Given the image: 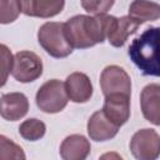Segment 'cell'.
Listing matches in <instances>:
<instances>
[{"label":"cell","mask_w":160,"mask_h":160,"mask_svg":"<svg viewBox=\"0 0 160 160\" xmlns=\"http://www.w3.org/2000/svg\"><path fill=\"white\" fill-rule=\"evenodd\" d=\"M119 126L114 124L102 110H99L91 115L88 122V132L91 140L105 141L114 138L118 134Z\"/></svg>","instance_id":"10"},{"label":"cell","mask_w":160,"mask_h":160,"mask_svg":"<svg viewBox=\"0 0 160 160\" xmlns=\"http://www.w3.org/2000/svg\"><path fill=\"white\" fill-rule=\"evenodd\" d=\"M102 111L118 126H121L130 116V95L115 92L105 96Z\"/></svg>","instance_id":"8"},{"label":"cell","mask_w":160,"mask_h":160,"mask_svg":"<svg viewBox=\"0 0 160 160\" xmlns=\"http://www.w3.org/2000/svg\"><path fill=\"white\" fill-rule=\"evenodd\" d=\"M140 21L129 16H121V18H115L114 25L108 35V40L112 46L120 48L125 44V41L128 40V38L136 32L138 28L140 26Z\"/></svg>","instance_id":"14"},{"label":"cell","mask_w":160,"mask_h":160,"mask_svg":"<svg viewBox=\"0 0 160 160\" xmlns=\"http://www.w3.org/2000/svg\"><path fill=\"white\" fill-rule=\"evenodd\" d=\"M42 74L41 59L32 51H20L14 56L11 75L20 82H30Z\"/></svg>","instance_id":"6"},{"label":"cell","mask_w":160,"mask_h":160,"mask_svg":"<svg viewBox=\"0 0 160 160\" xmlns=\"http://www.w3.org/2000/svg\"><path fill=\"white\" fill-rule=\"evenodd\" d=\"M0 4H1L0 21L2 24H8V22L14 21L18 18L19 12L21 11L18 0H1Z\"/></svg>","instance_id":"18"},{"label":"cell","mask_w":160,"mask_h":160,"mask_svg":"<svg viewBox=\"0 0 160 160\" xmlns=\"http://www.w3.org/2000/svg\"><path fill=\"white\" fill-rule=\"evenodd\" d=\"M68 96L74 102H85L92 95V85L90 79L82 72H72L65 81Z\"/></svg>","instance_id":"13"},{"label":"cell","mask_w":160,"mask_h":160,"mask_svg":"<svg viewBox=\"0 0 160 160\" xmlns=\"http://www.w3.org/2000/svg\"><path fill=\"white\" fill-rule=\"evenodd\" d=\"M89 152L90 144L82 135H70L60 146V155L65 160H82Z\"/></svg>","instance_id":"15"},{"label":"cell","mask_w":160,"mask_h":160,"mask_svg":"<svg viewBox=\"0 0 160 160\" xmlns=\"http://www.w3.org/2000/svg\"><path fill=\"white\" fill-rule=\"evenodd\" d=\"M68 92L65 84L60 80L52 79L46 81L36 94V105L45 112H59L68 104Z\"/></svg>","instance_id":"4"},{"label":"cell","mask_w":160,"mask_h":160,"mask_svg":"<svg viewBox=\"0 0 160 160\" xmlns=\"http://www.w3.org/2000/svg\"><path fill=\"white\" fill-rule=\"evenodd\" d=\"M64 26L65 22H46L38 32L39 44L54 58H65L74 49L68 41Z\"/></svg>","instance_id":"3"},{"label":"cell","mask_w":160,"mask_h":160,"mask_svg":"<svg viewBox=\"0 0 160 160\" xmlns=\"http://www.w3.org/2000/svg\"><path fill=\"white\" fill-rule=\"evenodd\" d=\"M115 0H81V6L90 14H105L114 5Z\"/></svg>","instance_id":"19"},{"label":"cell","mask_w":160,"mask_h":160,"mask_svg":"<svg viewBox=\"0 0 160 160\" xmlns=\"http://www.w3.org/2000/svg\"><path fill=\"white\" fill-rule=\"evenodd\" d=\"M129 15L141 24L160 18V5L149 0H134L129 8Z\"/></svg>","instance_id":"16"},{"label":"cell","mask_w":160,"mask_h":160,"mask_svg":"<svg viewBox=\"0 0 160 160\" xmlns=\"http://www.w3.org/2000/svg\"><path fill=\"white\" fill-rule=\"evenodd\" d=\"M114 21L115 16L106 14L76 15L65 22V35L72 48L86 49L108 39Z\"/></svg>","instance_id":"1"},{"label":"cell","mask_w":160,"mask_h":160,"mask_svg":"<svg viewBox=\"0 0 160 160\" xmlns=\"http://www.w3.org/2000/svg\"><path fill=\"white\" fill-rule=\"evenodd\" d=\"M1 56H2V82L1 85L5 84L6 81V75L9 71H11L12 69V64H14V59L11 52L8 50V48L5 45H1Z\"/></svg>","instance_id":"20"},{"label":"cell","mask_w":160,"mask_h":160,"mask_svg":"<svg viewBox=\"0 0 160 160\" xmlns=\"http://www.w3.org/2000/svg\"><path fill=\"white\" fill-rule=\"evenodd\" d=\"M100 85L104 95L121 92L130 95L131 81L126 71L116 65H110L105 68L100 76Z\"/></svg>","instance_id":"7"},{"label":"cell","mask_w":160,"mask_h":160,"mask_svg":"<svg viewBox=\"0 0 160 160\" xmlns=\"http://www.w3.org/2000/svg\"><path fill=\"white\" fill-rule=\"evenodd\" d=\"M140 104L144 118L155 125H160V85L159 84H150L142 89L140 96Z\"/></svg>","instance_id":"11"},{"label":"cell","mask_w":160,"mask_h":160,"mask_svg":"<svg viewBox=\"0 0 160 160\" xmlns=\"http://www.w3.org/2000/svg\"><path fill=\"white\" fill-rule=\"evenodd\" d=\"M128 54L144 75L160 78V26L149 28L134 39Z\"/></svg>","instance_id":"2"},{"label":"cell","mask_w":160,"mask_h":160,"mask_svg":"<svg viewBox=\"0 0 160 160\" xmlns=\"http://www.w3.org/2000/svg\"><path fill=\"white\" fill-rule=\"evenodd\" d=\"M20 10L29 16L51 18L62 9L65 0H18Z\"/></svg>","instance_id":"9"},{"label":"cell","mask_w":160,"mask_h":160,"mask_svg":"<svg viewBox=\"0 0 160 160\" xmlns=\"http://www.w3.org/2000/svg\"><path fill=\"white\" fill-rule=\"evenodd\" d=\"M130 150L136 159L154 160L160 155V136L152 129H142L134 134Z\"/></svg>","instance_id":"5"},{"label":"cell","mask_w":160,"mask_h":160,"mask_svg":"<svg viewBox=\"0 0 160 160\" xmlns=\"http://www.w3.org/2000/svg\"><path fill=\"white\" fill-rule=\"evenodd\" d=\"M29 110V101L21 92H10L1 96V116L5 120L15 121L26 115Z\"/></svg>","instance_id":"12"},{"label":"cell","mask_w":160,"mask_h":160,"mask_svg":"<svg viewBox=\"0 0 160 160\" xmlns=\"http://www.w3.org/2000/svg\"><path fill=\"white\" fill-rule=\"evenodd\" d=\"M45 130H46L45 124L38 119L25 120L19 128L20 135L24 139L30 140V141H35V140H39L40 138H42L45 134Z\"/></svg>","instance_id":"17"}]
</instances>
